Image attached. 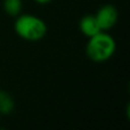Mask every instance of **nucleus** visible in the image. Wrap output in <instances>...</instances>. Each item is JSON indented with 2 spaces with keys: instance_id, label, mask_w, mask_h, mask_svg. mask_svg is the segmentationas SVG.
Listing matches in <instances>:
<instances>
[{
  "instance_id": "obj_1",
  "label": "nucleus",
  "mask_w": 130,
  "mask_h": 130,
  "mask_svg": "<svg viewBox=\"0 0 130 130\" xmlns=\"http://www.w3.org/2000/svg\"><path fill=\"white\" fill-rule=\"evenodd\" d=\"M117 43L112 36L104 31L90 37L86 47L87 56L96 63L105 62L114 55Z\"/></svg>"
},
{
  "instance_id": "obj_3",
  "label": "nucleus",
  "mask_w": 130,
  "mask_h": 130,
  "mask_svg": "<svg viewBox=\"0 0 130 130\" xmlns=\"http://www.w3.org/2000/svg\"><path fill=\"white\" fill-rule=\"evenodd\" d=\"M95 17H96L102 31H107L117 24L119 14H118V10L114 6L105 5L98 9Z\"/></svg>"
},
{
  "instance_id": "obj_6",
  "label": "nucleus",
  "mask_w": 130,
  "mask_h": 130,
  "mask_svg": "<svg viewBox=\"0 0 130 130\" xmlns=\"http://www.w3.org/2000/svg\"><path fill=\"white\" fill-rule=\"evenodd\" d=\"M22 7V0H4V9L9 16H18Z\"/></svg>"
},
{
  "instance_id": "obj_4",
  "label": "nucleus",
  "mask_w": 130,
  "mask_h": 130,
  "mask_svg": "<svg viewBox=\"0 0 130 130\" xmlns=\"http://www.w3.org/2000/svg\"><path fill=\"white\" fill-rule=\"evenodd\" d=\"M79 26H80V31L85 34L86 37L90 38V37L97 34L98 32H101V27H99V24L97 22L95 15H86L83 16L80 20V23H79Z\"/></svg>"
},
{
  "instance_id": "obj_2",
  "label": "nucleus",
  "mask_w": 130,
  "mask_h": 130,
  "mask_svg": "<svg viewBox=\"0 0 130 130\" xmlns=\"http://www.w3.org/2000/svg\"><path fill=\"white\" fill-rule=\"evenodd\" d=\"M15 32L26 41H39L47 33V25L40 17L24 14L15 21Z\"/></svg>"
},
{
  "instance_id": "obj_7",
  "label": "nucleus",
  "mask_w": 130,
  "mask_h": 130,
  "mask_svg": "<svg viewBox=\"0 0 130 130\" xmlns=\"http://www.w3.org/2000/svg\"><path fill=\"white\" fill-rule=\"evenodd\" d=\"M36 2H38V4L40 5H45V4H48V2H50L52 0H34Z\"/></svg>"
},
{
  "instance_id": "obj_5",
  "label": "nucleus",
  "mask_w": 130,
  "mask_h": 130,
  "mask_svg": "<svg viewBox=\"0 0 130 130\" xmlns=\"http://www.w3.org/2000/svg\"><path fill=\"white\" fill-rule=\"evenodd\" d=\"M14 107H15V102L13 96L5 90H0V113L7 115L13 112Z\"/></svg>"
}]
</instances>
